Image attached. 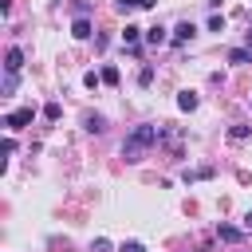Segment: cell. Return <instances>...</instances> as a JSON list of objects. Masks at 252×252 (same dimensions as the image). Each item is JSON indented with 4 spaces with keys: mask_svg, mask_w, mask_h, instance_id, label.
I'll return each instance as SVG.
<instances>
[{
    "mask_svg": "<svg viewBox=\"0 0 252 252\" xmlns=\"http://www.w3.org/2000/svg\"><path fill=\"white\" fill-rule=\"evenodd\" d=\"M161 130H165L161 122H158V126H154V122H142V126H134V130L122 138V158H126L130 165H134V161H142V158H146V154H150V150L161 142Z\"/></svg>",
    "mask_w": 252,
    "mask_h": 252,
    "instance_id": "6da1fadb",
    "label": "cell"
},
{
    "mask_svg": "<svg viewBox=\"0 0 252 252\" xmlns=\"http://www.w3.org/2000/svg\"><path fill=\"white\" fill-rule=\"evenodd\" d=\"M32 118H35V106H20V110L4 114V126L8 130H24V126H32Z\"/></svg>",
    "mask_w": 252,
    "mask_h": 252,
    "instance_id": "7a4b0ae2",
    "label": "cell"
},
{
    "mask_svg": "<svg viewBox=\"0 0 252 252\" xmlns=\"http://www.w3.org/2000/svg\"><path fill=\"white\" fill-rule=\"evenodd\" d=\"M24 71V51L20 47H8L4 51V75H20Z\"/></svg>",
    "mask_w": 252,
    "mask_h": 252,
    "instance_id": "3957f363",
    "label": "cell"
},
{
    "mask_svg": "<svg viewBox=\"0 0 252 252\" xmlns=\"http://www.w3.org/2000/svg\"><path fill=\"white\" fill-rule=\"evenodd\" d=\"M83 126H87V134H102V130H106V118L94 114V110H87V114H83Z\"/></svg>",
    "mask_w": 252,
    "mask_h": 252,
    "instance_id": "277c9868",
    "label": "cell"
},
{
    "mask_svg": "<svg viewBox=\"0 0 252 252\" xmlns=\"http://www.w3.org/2000/svg\"><path fill=\"white\" fill-rule=\"evenodd\" d=\"M165 39H169V32H165L161 24H154V28H146V43H150V47H161Z\"/></svg>",
    "mask_w": 252,
    "mask_h": 252,
    "instance_id": "5b68a950",
    "label": "cell"
},
{
    "mask_svg": "<svg viewBox=\"0 0 252 252\" xmlns=\"http://www.w3.org/2000/svg\"><path fill=\"white\" fill-rule=\"evenodd\" d=\"M71 35H75V39H91V20H87V16H75Z\"/></svg>",
    "mask_w": 252,
    "mask_h": 252,
    "instance_id": "8992f818",
    "label": "cell"
},
{
    "mask_svg": "<svg viewBox=\"0 0 252 252\" xmlns=\"http://www.w3.org/2000/svg\"><path fill=\"white\" fill-rule=\"evenodd\" d=\"M193 35H197V28H193L189 20H181V24L173 28V43H185V39H193Z\"/></svg>",
    "mask_w": 252,
    "mask_h": 252,
    "instance_id": "52a82bcc",
    "label": "cell"
},
{
    "mask_svg": "<svg viewBox=\"0 0 252 252\" xmlns=\"http://www.w3.org/2000/svg\"><path fill=\"white\" fill-rule=\"evenodd\" d=\"M217 236H220V240H228V244H240V236H244V232H240V228H232V224H217Z\"/></svg>",
    "mask_w": 252,
    "mask_h": 252,
    "instance_id": "ba28073f",
    "label": "cell"
},
{
    "mask_svg": "<svg viewBox=\"0 0 252 252\" xmlns=\"http://www.w3.org/2000/svg\"><path fill=\"white\" fill-rule=\"evenodd\" d=\"M177 106H181V110H197V94H193V91H181V94H177Z\"/></svg>",
    "mask_w": 252,
    "mask_h": 252,
    "instance_id": "9c48e42d",
    "label": "cell"
},
{
    "mask_svg": "<svg viewBox=\"0 0 252 252\" xmlns=\"http://www.w3.org/2000/svg\"><path fill=\"white\" fill-rule=\"evenodd\" d=\"M228 63H252L248 47H232V51H228Z\"/></svg>",
    "mask_w": 252,
    "mask_h": 252,
    "instance_id": "30bf717a",
    "label": "cell"
},
{
    "mask_svg": "<svg viewBox=\"0 0 252 252\" xmlns=\"http://www.w3.org/2000/svg\"><path fill=\"white\" fill-rule=\"evenodd\" d=\"M138 35H142V28H134V24H126V32H122V43H138Z\"/></svg>",
    "mask_w": 252,
    "mask_h": 252,
    "instance_id": "8fae6325",
    "label": "cell"
},
{
    "mask_svg": "<svg viewBox=\"0 0 252 252\" xmlns=\"http://www.w3.org/2000/svg\"><path fill=\"white\" fill-rule=\"evenodd\" d=\"M59 114H63L59 102H47V106H43V118H47V122H59Z\"/></svg>",
    "mask_w": 252,
    "mask_h": 252,
    "instance_id": "7c38bea8",
    "label": "cell"
},
{
    "mask_svg": "<svg viewBox=\"0 0 252 252\" xmlns=\"http://www.w3.org/2000/svg\"><path fill=\"white\" fill-rule=\"evenodd\" d=\"M91 252H114V244H110L106 236H94V240H91Z\"/></svg>",
    "mask_w": 252,
    "mask_h": 252,
    "instance_id": "4fadbf2b",
    "label": "cell"
},
{
    "mask_svg": "<svg viewBox=\"0 0 252 252\" xmlns=\"http://www.w3.org/2000/svg\"><path fill=\"white\" fill-rule=\"evenodd\" d=\"M102 83L106 87H118V67H102Z\"/></svg>",
    "mask_w": 252,
    "mask_h": 252,
    "instance_id": "5bb4252c",
    "label": "cell"
},
{
    "mask_svg": "<svg viewBox=\"0 0 252 252\" xmlns=\"http://www.w3.org/2000/svg\"><path fill=\"white\" fill-rule=\"evenodd\" d=\"M150 83H154V67H142L138 71V87H150Z\"/></svg>",
    "mask_w": 252,
    "mask_h": 252,
    "instance_id": "9a60e30c",
    "label": "cell"
},
{
    "mask_svg": "<svg viewBox=\"0 0 252 252\" xmlns=\"http://www.w3.org/2000/svg\"><path fill=\"white\" fill-rule=\"evenodd\" d=\"M248 134H252V130H248V126H232V130H228V138H232V142H244V138H248Z\"/></svg>",
    "mask_w": 252,
    "mask_h": 252,
    "instance_id": "2e32d148",
    "label": "cell"
},
{
    "mask_svg": "<svg viewBox=\"0 0 252 252\" xmlns=\"http://www.w3.org/2000/svg\"><path fill=\"white\" fill-rule=\"evenodd\" d=\"M209 32H224V16L213 12V16H209Z\"/></svg>",
    "mask_w": 252,
    "mask_h": 252,
    "instance_id": "e0dca14e",
    "label": "cell"
},
{
    "mask_svg": "<svg viewBox=\"0 0 252 252\" xmlns=\"http://www.w3.org/2000/svg\"><path fill=\"white\" fill-rule=\"evenodd\" d=\"M16 83H20V75H4V87H0V91H4V94H12V91H16Z\"/></svg>",
    "mask_w": 252,
    "mask_h": 252,
    "instance_id": "ac0fdd59",
    "label": "cell"
},
{
    "mask_svg": "<svg viewBox=\"0 0 252 252\" xmlns=\"http://www.w3.org/2000/svg\"><path fill=\"white\" fill-rule=\"evenodd\" d=\"M83 83H87V87H91V91H94V87H98V83H102V75H94V71H87V75H83Z\"/></svg>",
    "mask_w": 252,
    "mask_h": 252,
    "instance_id": "d6986e66",
    "label": "cell"
},
{
    "mask_svg": "<svg viewBox=\"0 0 252 252\" xmlns=\"http://www.w3.org/2000/svg\"><path fill=\"white\" fill-rule=\"evenodd\" d=\"M118 252H146V244H138V240H126Z\"/></svg>",
    "mask_w": 252,
    "mask_h": 252,
    "instance_id": "ffe728a7",
    "label": "cell"
},
{
    "mask_svg": "<svg viewBox=\"0 0 252 252\" xmlns=\"http://www.w3.org/2000/svg\"><path fill=\"white\" fill-rule=\"evenodd\" d=\"M75 16H91V4L87 0H75Z\"/></svg>",
    "mask_w": 252,
    "mask_h": 252,
    "instance_id": "44dd1931",
    "label": "cell"
},
{
    "mask_svg": "<svg viewBox=\"0 0 252 252\" xmlns=\"http://www.w3.org/2000/svg\"><path fill=\"white\" fill-rule=\"evenodd\" d=\"M205 4H209V8H213V12H217V8H220V0H205Z\"/></svg>",
    "mask_w": 252,
    "mask_h": 252,
    "instance_id": "7402d4cb",
    "label": "cell"
},
{
    "mask_svg": "<svg viewBox=\"0 0 252 252\" xmlns=\"http://www.w3.org/2000/svg\"><path fill=\"white\" fill-rule=\"evenodd\" d=\"M244 224H248V228H252V213H248V217H244Z\"/></svg>",
    "mask_w": 252,
    "mask_h": 252,
    "instance_id": "603a6c76",
    "label": "cell"
},
{
    "mask_svg": "<svg viewBox=\"0 0 252 252\" xmlns=\"http://www.w3.org/2000/svg\"><path fill=\"white\" fill-rule=\"evenodd\" d=\"M248 55H252V32H248Z\"/></svg>",
    "mask_w": 252,
    "mask_h": 252,
    "instance_id": "cb8c5ba5",
    "label": "cell"
}]
</instances>
